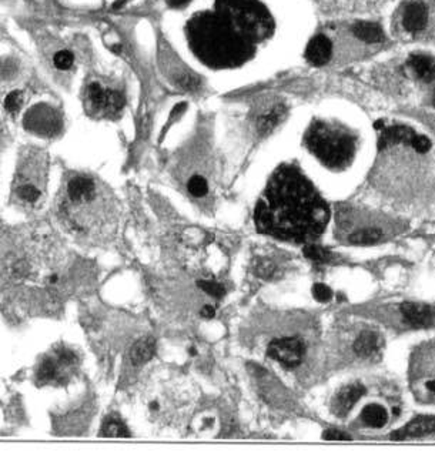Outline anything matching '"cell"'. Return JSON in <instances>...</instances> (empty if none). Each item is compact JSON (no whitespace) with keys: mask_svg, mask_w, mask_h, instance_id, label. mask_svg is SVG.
Segmentation results:
<instances>
[{"mask_svg":"<svg viewBox=\"0 0 435 452\" xmlns=\"http://www.w3.org/2000/svg\"><path fill=\"white\" fill-rule=\"evenodd\" d=\"M22 103H23V96H22L20 92H12L5 99V107L11 113L18 111L20 109Z\"/></svg>","mask_w":435,"mask_h":452,"instance_id":"obj_34","label":"cell"},{"mask_svg":"<svg viewBox=\"0 0 435 452\" xmlns=\"http://www.w3.org/2000/svg\"><path fill=\"white\" fill-rule=\"evenodd\" d=\"M179 86L184 90H195L200 88V78L193 74H184L179 78Z\"/></svg>","mask_w":435,"mask_h":452,"instance_id":"obj_35","label":"cell"},{"mask_svg":"<svg viewBox=\"0 0 435 452\" xmlns=\"http://www.w3.org/2000/svg\"><path fill=\"white\" fill-rule=\"evenodd\" d=\"M329 207L311 183L293 166L277 169L257 203V228L287 241L310 242L329 223Z\"/></svg>","mask_w":435,"mask_h":452,"instance_id":"obj_1","label":"cell"},{"mask_svg":"<svg viewBox=\"0 0 435 452\" xmlns=\"http://www.w3.org/2000/svg\"><path fill=\"white\" fill-rule=\"evenodd\" d=\"M254 273L260 277V278H264V280H268V278H272L277 273V267L274 263H271L270 260H265V259H260L256 261L254 264Z\"/></svg>","mask_w":435,"mask_h":452,"instance_id":"obj_27","label":"cell"},{"mask_svg":"<svg viewBox=\"0 0 435 452\" xmlns=\"http://www.w3.org/2000/svg\"><path fill=\"white\" fill-rule=\"evenodd\" d=\"M305 345L297 337L275 340L268 347V355L287 368L298 367L304 358Z\"/></svg>","mask_w":435,"mask_h":452,"instance_id":"obj_8","label":"cell"},{"mask_svg":"<svg viewBox=\"0 0 435 452\" xmlns=\"http://www.w3.org/2000/svg\"><path fill=\"white\" fill-rule=\"evenodd\" d=\"M411 390L421 402H435V343L422 345L413 357Z\"/></svg>","mask_w":435,"mask_h":452,"instance_id":"obj_6","label":"cell"},{"mask_svg":"<svg viewBox=\"0 0 435 452\" xmlns=\"http://www.w3.org/2000/svg\"><path fill=\"white\" fill-rule=\"evenodd\" d=\"M202 315H203L205 318H213V317L216 315V310H214V307H212V306H205V307L202 308Z\"/></svg>","mask_w":435,"mask_h":452,"instance_id":"obj_38","label":"cell"},{"mask_svg":"<svg viewBox=\"0 0 435 452\" xmlns=\"http://www.w3.org/2000/svg\"><path fill=\"white\" fill-rule=\"evenodd\" d=\"M287 107L284 104H275L263 111L256 121V129L260 136H268L279 128L286 118Z\"/></svg>","mask_w":435,"mask_h":452,"instance_id":"obj_11","label":"cell"},{"mask_svg":"<svg viewBox=\"0 0 435 452\" xmlns=\"http://www.w3.org/2000/svg\"><path fill=\"white\" fill-rule=\"evenodd\" d=\"M361 418H363V421L368 427L381 428L388 421V413H387V409L382 405H380V404H370V405H367L363 409Z\"/></svg>","mask_w":435,"mask_h":452,"instance_id":"obj_20","label":"cell"},{"mask_svg":"<svg viewBox=\"0 0 435 452\" xmlns=\"http://www.w3.org/2000/svg\"><path fill=\"white\" fill-rule=\"evenodd\" d=\"M184 110H186V103H179V104H176V106L173 107L172 116H173V117H174V116H179V114H181Z\"/></svg>","mask_w":435,"mask_h":452,"instance_id":"obj_39","label":"cell"},{"mask_svg":"<svg viewBox=\"0 0 435 452\" xmlns=\"http://www.w3.org/2000/svg\"><path fill=\"white\" fill-rule=\"evenodd\" d=\"M67 194L74 203H86L95 196V183L90 177L77 176L70 180L67 186Z\"/></svg>","mask_w":435,"mask_h":452,"instance_id":"obj_16","label":"cell"},{"mask_svg":"<svg viewBox=\"0 0 435 452\" xmlns=\"http://www.w3.org/2000/svg\"><path fill=\"white\" fill-rule=\"evenodd\" d=\"M312 296L320 303H329L333 299V292L329 285L319 282V284H314L312 287Z\"/></svg>","mask_w":435,"mask_h":452,"instance_id":"obj_31","label":"cell"},{"mask_svg":"<svg viewBox=\"0 0 435 452\" xmlns=\"http://www.w3.org/2000/svg\"><path fill=\"white\" fill-rule=\"evenodd\" d=\"M125 107V97L122 93H118L116 90H107L106 96V104H104V111L107 114H118Z\"/></svg>","mask_w":435,"mask_h":452,"instance_id":"obj_23","label":"cell"},{"mask_svg":"<svg viewBox=\"0 0 435 452\" xmlns=\"http://www.w3.org/2000/svg\"><path fill=\"white\" fill-rule=\"evenodd\" d=\"M352 36L366 45H380L384 42L382 29L373 22H359L351 27Z\"/></svg>","mask_w":435,"mask_h":452,"instance_id":"obj_15","label":"cell"},{"mask_svg":"<svg viewBox=\"0 0 435 452\" xmlns=\"http://www.w3.org/2000/svg\"><path fill=\"white\" fill-rule=\"evenodd\" d=\"M382 238V231L380 228H363L352 233L348 241L354 245H371Z\"/></svg>","mask_w":435,"mask_h":452,"instance_id":"obj_21","label":"cell"},{"mask_svg":"<svg viewBox=\"0 0 435 452\" xmlns=\"http://www.w3.org/2000/svg\"><path fill=\"white\" fill-rule=\"evenodd\" d=\"M364 394L366 388L361 384H351L343 388L334 401V409L337 411V414L345 416Z\"/></svg>","mask_w":435,"mask_h":452,"instance_id":"obj_14","label":"cell"},{"mask_svg":"<svg viewBox=\"0 0 435 452\" xmlns=\"http://www.w3.org/2000/svg\"><path fill=\"white\" fill-rule=\"evenodd\" d=\"M333 56V42L326 34H317L310 40L305 49L307 60L314 66H324Z\"/></svg>","mask_w":435,"mask_h":452,"instance_id":"obj_10","label":"cell"},{"mask_svg":"<svg viewBox=\"0 0 435 452\" xmlns=\"http://www.w3.org/2000/svg\"><path fill=\"white\" fill-rule=\"evenodd\" d=\"M408 69L422 83H432L435 80V62L425 55H413L408 57Z\"/></svg>","mask_w":435,"mask_h":452,"instance_id":"obj_13","label":"cell"},{"mask_svg":"<svg viewBox=\"0 0 435 452\" xmlns=\"http://www.w3.org/2000/svg\"><path fill=\"white\" fill-rule=\"evenodd\" d=\"M304 256L310 261L317 263V264L327 263L331 259V253L326 247H323V245H319V244H314V242H307L305 244Z\"/></svg>","mask_w":435,"mask_h":452,"instance_id":"obj_22","label":"cell"},{"mask_svg":"<svg viewBox=\"0 0 435 452\" xmlns=\"http://www.w3.org/2000/svg\"><path fill=\"white\" fill-rule=\"evenodd\" d=\"M199 287L205 293H207L209 296L216 297V299H221L226 294L224 287L221 284H219V282H214V281L202 280V281H199Z\"/></svg>","mask_w":435,"mask_h":452,"instance_id":"obj_28","label":"cell"},{"mask_svg":"<svg viewBox=\"0 0 435 452\" xmlns=\"http://www.w3.org/2000/svg\"><path fill=\"white\" fill-rule=\"evenodd\" d=\"M432 103H434V106H435V95H434V99H432Z\"/></svg>","mask_w":435,"mask_h":452,"instance_id":"obj_40","label":"cell"},{"mask_svg":"<svg viewBox=\"0 0 435 452\" xmlns=\"http://www.w3.org/2000/svg\"><path fill=\"white\" fill-rule=\"evenodd\" d=\"M305 143L311 153L331 169L344 167L352 158L354 139L344 130L317 121L308 129Z\"/></svg>","mask_w":435,"mask_h":452,"instance_id":"obj_4","label":"cell"},{"mask_svg":"<svg viewBox=\"0 0 435 452\" xmlns=\"http://www.w3.org/2000/svg\"><path fill=\"white\" fill-rule=\"evenodd\" d=\"M435 432V417H417L403 430L394 432L392 439H404L408 437H421Z\"/></svg>","mask_w":435,"mask_h":452,"instance_id":"obj_17","label":"cell"},{"mask_svg":"<svg viewBox=\"0 0 435 452\" xmlns=\"http://www.w3.org/2000/svg\"><path fill=\"white\" fill-rule=\"evenodd\" d=\"M53 62L59 70H69L74 63V56L69 50H62L55 55Z\"/></svg>","mask_w":435,"mask_h":452,"instance_id":"obj_30","label":"cell"},{"mask_svg":"<svg viewBox=\"0 0 435 452\" xmlns=\"http://www.w3.org/2000/svg\"><path fill=\"white\" fill-rule=\"evenodd\" d=\"M19 197L23 200V201H27V203H34L39 200V197H41V191H39L32 184H23L20 186L19 189Z\"/></svg>","mask_w":435,"mask_h":452,"instance_id":"obj_33","label":"cell"},{"mask_svg":"<svg viewBox=\"0 0 435 452\" xmlns=\"http://www.w3.org/2000/svg\"><path fill=\"white\" fill-rule=\"evenodd\" d=\"M410 146L420 154H425L431 149V140L424 135H414L410 142Z\"/></svg>","mask_w":435,"mask_h":452,"instance_id":"obj_32","label":"cell"},{"mask_svg":"<svg viewBox=\"0 0 435 452\" xmlns=\"http://www.w3.org/2000/svg\"><path fill=\"white\" fill-rule=\"evenodd\" d=\"M216 12L256 45L274 27L271 15L258 0H216Z\"/></svg>","mask_w":435,"mask_h":452,"instance_id":"obj_3","label":"cell"},{"mask_svg":"<svg viewBox=\"0 0 435 452\" xmlns=\"http://www.w3.org/2000/svg\"><path fill=\"white\" fill-rule=\"evenodd\" d=\"M106 96H107V90L103 89L99 83H92L88 88V99L92 107L97 109V110H104V104H106Z\"/></svg>","mask_w":435,"mask_h":452,"instance_id":"obj_24","label":"cell"},{"mask_svg":"<svg viewBox=\"0 0 435 452\" xmlns=\"http://www.w3.org/2000/svg\"><path fill=\"white\" fill-rule=\"evenodd\" d=\"M190 2V0H167V4L170 8H174V9H180V8H184L187 4Z\"/></svg>","mask_w":435,"mask_h":452,"instance_id":"obj_37","label":"cell"},{"mask_svg":"<svg viewBox=\"0 0 435 452\" xmlns=\"http://www.w3.org/2000/svg\"><path fill=\"white\" fill-rule=\"evenodd\" d=\"M381 347H382L381 337L373 331L361 333L354 343V351L364 358H371L377 355L381 351Z\"/></svg>","mask_w":435,"mask_h":452,"instance_id":"obj_18","label":"cell"},{"mask_svg":"<svg viewBox=\"0 0 435 452\" xmlns=\"http://www.w3.org/2000/svg\"><path fill=\"white\" fill-rule=\"evenodd\" d=\"M156 354V341L151 337H144L139 340L132 351H130V358L134 365H141L149 362Z\"/></svg>","mask_w":435,"mask_h":452,"instance_id":"obj_19","label":"cell"},{"mask_svg":"<svg viewBox=\"0 0 435 452\" xmlns=\"http://www.w3.org/2000/svg\"><path fill=\"white\" fill-rule=\"evenodd\" d=\"M414 132L410 128L406 126H391V128H384L380 130V139H378V147L388 149L395 144H401V143H408L414 137Z\"/></svg>","mask_w":435,"mask_h":452,"instance_id":"obj_12","label":"cell"},{"mask_svg":"<svg viewBox=\"0 0 435 452\" xmlns=\"http://www.w3.org/2000/svg\"><path fill=\"white\" fill-rule=\"evenodd\" d=\"M395 23L404 39L435 43V0H408Z\"/></svg>","mask_w":435,"mask_h":452,"instance_id":"obj_5","label":"cell"},{"mask_svg":"<svg viewBox=\"0 0 435 452\" xmlns=\"http://www.w3.org/2000/svg\"><path fill=\"white\" fill-rule=\"evenodd\" d=\"M401 314L404 321L415 328H428L435 322V308L424 303H404Z\"/></svg>","mask_w":435,"mask_h":452,"instance_id":"obj_9","label":"cell"},{"mask_svg":"<svg viewBox=\"0 0 435 452\" xmlns=\"http://www.w3.org/2000/svg\"><path fill=\"white\" fill-rule=\"evenodd\" d=\"M102 434L104 437H111V438H126V437H130V431L127 430V427L120 423V421H117V420H110L104 424L103 430H102Z\"/></svg>","mask_w":435,"mask_h":452,"instance_id":"obj_25","label":"cell"},{"mask_svg":"<svg viewBox=\"0 0 435 452\" xmlns=\"http://www.w3.org/2000/svg\"><path fill=\"white\" fill-rule=\"evenodd\" d=\"M56 373H57V368L55 361L48 358L42 362L41 368H39V378L42 381H52L56 377Z\"/></svg>","mask_w":435,"mask_h":452,"instance_id":"obj_29","label":"cell"},{"mask_svg":"<svg viewBox=\"0 0 435 452\" xmlns=\"http://www.w3.org/2000/svg\"><path fill=\"white\" fill-rule=\"evenodd\" d=\"M324 438L330 439V441H347L351 439V437L343 431L338 430H329L324 432Z\"/></svg>","mask_w":435,"mask_h":452,"instance_id":"obj_36","label":"cell"},{"mask_svg":"<svg viewBox=\"0 0 435 452\" xmlns=\"http://www.w3.org/2000/svg\"><path fill=\"white\" fill-rule=\"evenodd\" d=\"M187 36L195 56L214 69L237 67L254 53L256 43L216 11L194 16L187 25Z\"/></svg>","mask_w":435,"mask_h":452,"instance_id":"obj_2","label":"cell"},{"mask_svg":"<svg viewBox=\"0 0 435 452\" xmlns=\"http://www.w3.org/2000/svg\"><path fill=\"white\" fill-rule=\"evenodd\" d=\"M25 128L39 136L52 137L62 130V117L53 107L37 104L26 113Z\"/></svg>","mask_w":435,"mask_h":452,"instance_id":"obj_7","label":"cell"},{"mask_svg":"<svg viewBox=\"0 0 435 452\" xmlns=\"http://www.w3.org/2000/svg\"><path fill=\"white\" fill-rule=\"evenodd\" d=\"M187 190L194 197H205L209 191V184L205 177L193 176L187 183Z\"/></svg>","mask_w":435,"mask_h":452,"instance_id":"obj_26","label":"cell"}]
</instances>
